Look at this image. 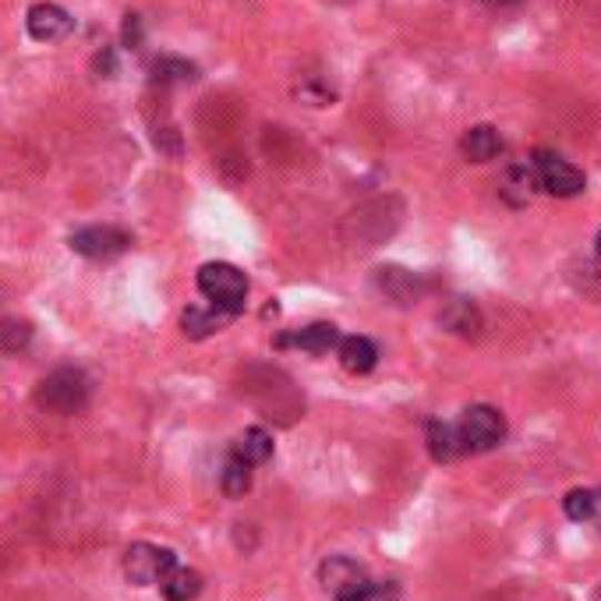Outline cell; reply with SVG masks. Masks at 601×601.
Here are the masks:
<instances>
[{"mask_svg": "<svg viewBox=\"0 0 601 601\" xmlns=\"http://www.w3.org/2000/svg\"><path fill=\"white\" fill-rule=\"evenodd\" d=\"M457 432H460L463 453H489V450H495V445H502V439H507V418H502L489 403H474L460 414Z\"/></svg>", "mask_w": 601, "mask_h": 601, "instance_id": "3957f363", "label": "cell"}, {"mask_svg": "<svg viewBox=\"0 0 601 601\" xmlns=\"http://www.w3.org/2000/svg\"><path fill=\"white\" fill-rule=\"evenodd\" d=\"M562 513H567L570 520L584 523L598 513V495L591 489H573L567 499H562Z\"/></svg>", "mask_w": 601, "mask_h": 601, "instance_id": "ffe728a7", "label": "cell"}, {"mask_svg": "<svg viewBox=\"0 0 601 601\" xmlns=\"http://www.w3.org/2000/svg\"><path fill=\"white\" fill-rule=\"evenodd\" d=\"M199 71L196 64L181 61V57H160L157 64H152V82L160 86H178V82H196Z\"/></svg>", "mask_w": 601, "mask_h": 601, "instance_id": "ac0fdd59", "label": "cell"}, {"mask_svg": "<svg viewBox=\"0 0 601 601\" xmlns=\"http://www.w3.org/2000/svg\"><path fill=\"white\" fill-rule=\"evenodd\" d=\"M424 442H429V453H432V460H435V463H450V460L463 457L457 421L432 418L429 424H424Z\"/></svg>", "mask_w": 601, "mask_h": 601, "instance_id": "8fae6325", "label": "cell"}, {"mask_svg": "<svg viewBox=\"0 0 601 601\" xmlns=\"http://www.w3.org/2000/svg\"><path fill=\"white\" fill-rule=\"evenodd\" d=\"M343 601H400V588L397 584H368Z\"/></svg>", "mask_w": 601, "mask_h": 601, "instance_id": "44dd1931", "label": "cell"}, {"mask_svg": "<svg viewBox=\"0 0 601 601\" xmlns=\"http://www.w3.org/2000/svg\"><path fill=\"white\" fill-rule=\"evenodd\" d=\"M234 453L238 460H244L248 468H259V463H266L269 457H273V435H269L266 429H248L238 442H234Z\"/></svg>", "mask_w": 601, "mask_h": 601, "instance_id": "e0dca14e", "label": "cell"}, {"mask_svg": "<svg viewBox=\"0 0 601 601\" xmlns=\"http://www.w3.org/2000/svg\"><path fill=\"white\" fill-rule=\"evenodd\" d=\"M26 26H29L32 40L61 43V40H68V36L74 32V18L64 8H57V4H36V8H29Z\"/></svg>", "mask_w": 601, "mask_h": 601, "instance_id": "ba28073f", "label": "cell"}, {"mask_svg": "<svg viewBox=\"0 0 601 601\" xmlns=\"http://www.w3.org/2000/svg\"><path fill=\"white\" fill-rule=\"evenodd\" d=\"M439 322L450 329V333L468 337V340L481 333V312H478V304L468 301V298H453V301L439 312Z\"/></svg>", "mask_w": 601, "mask_h": 601, "instance_id": "5bb4252c", "label": "cell"}, {"mask_svg": "<svg viewBox=\"0 0 601 601\" xmlns=\"http://www.w3.org/2000/svg\"><path fill=\"white\" fill-rule=\"evenodd\" d=\"M598 259H601V234H598Z\"/></svg>", "mask_w": 601, "mask_h": 601, "instance_id": "603a6c76", "label": "cell"}, {"mask_svg": "<svg viewBox=\"0 0 601 601\" xmlns=\"http://www.w3.org/2000/svg\"><path fill=\"white\" fill-rule=\"evenodd\" d=\"M460 152L468 157L471 163H489L502 152V134L492 124H474L468 134L460 139Z\"/></svg>", "mask_w": 601, "mask_h": 601, "instance_id": "4fadbf2b", "label": "cell"}, {"mask_svg": "<svg viewBox=\"0 0 601 601\" xmlns=\"http://www.w3.org/2000/svg\"><path fill=\"white\" fill-rule=\"evenodd\" d=\"M178 567V555L170 549H160V545H149V541H139V545H131L124 552V577L131 584H160V580Z\"/></svg>", "mask_w": 601, "mask_h": 601, "instance_id": "5b68a950", "label": "cell"}, {"mask_svg": "<svg viewBox=\"0 0 601 601\" xmlns=\"http://www.w3.org/2000/svg\"><path fill=\"white\" fill-rule=\"evenodd\" d=\"M220 484H223V495L227 499H244V492L251 489V468L244 460H238L234 453H230L227 468L220 474Z\"/></svg>", "mask_w": 601, "mask_h": 601, "instance_id": "d6986e66", "label": "cell"}, {"mask_svg": "<svg viewBox=\"0 0 601 601\" xmlns=\"http://www.w3.org/2000/svg\"><path fill=\"white\" fill-rule=\"evenodd\" d=\"M340 340L343 337L333 322H312V325L298 329V333L277 337V347H298V351H308V354H329V351H337Z\"/></svg>", "mask_w": 601, "mask_h": 601, "instance_id": "9c48e42d", "label": "cell"}, {"mask_svg": "<svg viewBox=\"0 0 601 601\" xmlns=\"http://www.w3.org/2000/svg\"><path fill=\"white\" fill-rule=\"evenodd\" d=\"M199 290L209 304L227 308V312L241 315L244 298H248V277L230 262H209L199 269Z\"/></svg>", "mask_w": 601, "mask_h": 601, "instance_id": "7a4b0ae2", "label": "cell"}, {"mask_svg": "<svg viewBox=\"0 0 601 601\" xmlns=\"http://www.w3.org/2000/svg\"><path fill=\"white\" fill-rule=\"evenodd\" d=\"M492 4H507V0H492Z\"/></svg>", "mask_w": 601, "mask_h": 601, "instance_id": "cb8c5ba5", "label": "cell"}, {"mask_svg": "<svg viewBox=\"0 0 601 601\" xmlns=\"http://www.w3.org/2000/svg\"><path fill=\"white\" fill-rule=\"evenodd\" d=\"M238 315L234 312H227V308H217V304H196V308H188V312L181 315V325H184V333L191 340H206L212 333H220V329L227 322H234Z\"/></svg>", "mask_w": 601, "mask_h": 601, "instance_id": "30bf717a", "label": "cell"}, {"mask_svg": "<svg viewBox=\"0 0 601 601\" xmlns=\"http://www.w3.org/2000/svg\"><path fill=\"white\" fill-rule=\"evenodd\" d=\"M337 358L351 375H368L379 364V351L368 337H343L337 343Z\"/></svg>", "mask_w": 601, "mask_h": 601, "instance_id": "7c38bea8", "label": "cell"}, {"mask_svg": "<svg viewBox=\"0 0 601 601\" xmlns=\"http://www.w3.org/2000/svg\"><path fill=\"white\" fill-rule=\"evenodd\" d=\"M531 167H534L538 188L549 191V196H555V199H573V196H580V191L588 188L584 170H577L570 160H562L559 152L538 149L531 157Z\"/></svg>", "mask_w": 601, "mask_h": 601, "instance_id": "277c9868", "label": "cell"}, {"mask_svg": "<svg viewBox=\"0 0 601 601\" xmlns=\"http://www.w3.org/2000/svg\"><path fill=\"white\" fill-rule=\"evenodd\" d=\"M71 248L86 259H118L131 248V234L121 227H82L71 234Z\"/></svg>", "mask_w": 601, "mask_h": 601, "instance_id": "8992f818", "label": "cell"}, {"mask_svg": "<svg viewBox=\"0 0 601 601\" xmlns=\"http://www.w3.org/2000/svg\"><path fill=\"white\" fill-rule=\"evenodd\" d=\"M319 580H322L325 594L333 598V601H343V598H351V594H358L361 588L372 584V580H368V573L358 567L354 559H347V555H329L322 567H319Z\"/></svg>", "mask_w": 601, "mask_h": 601, "instance_id": "52a82bcc", "label": "cell"}, {"mask_svg": "<svg viewBox=\"0 0 601 601\" xmlns=\"http://www.w3.org/2000/svg\"><path fill=\"white\" fill-rule=\"evenodd\" d=\"M124 40H128V43H139V14H128V22H124Z\"/></svg>", "mask_w": 601, "mask_h": 601, "instance_id": "7402d4cb", "label": "cell"}, {"mask_svg": "<svg viewBox=\"0 0 601 601\" xmlns=\"http://www.w3.org/2000/svg\"><path fill=\"white\" fill-rule=\"evenodd\" d=\"M160 591H163L167 601H191V598H199V591H202V577L178 562V567H173L160 580Z\"/></svg>", "mask_w": 601, "mask_h": 601, "instance_id": "9a60e30c", "label": "cell"}, {"mask_svg": "<svg viewBox=\"0 0 601 601\" xmlns=\"http://www.w3.org/2000/svg\"><path fill=\"white\" fill-rule=\"evenodd\" d=\"M89 400V379L79 368H57L36 390V403L50 414H79Z\"/></svg>", "mask_w": 601, "mask_h": 601, "instance_id": "6da1fadb", "label": "cell"}, {"mask_svg": "<svg viewBox=\"0 0 601 601\" xmlns=\"http://www.w3.org/2000/svg\"><path fill=\"white\" fill-rule=\"evenodd\" d=\"M379 287H382L393 301H400V304H411V301H418V294H421V283H418L411 273H407V269H400V266L379 269Z\"/></svg>", "mask_w": 601, "mask_h": 601, "instance_id": "2e32d148", "label": "cell"}]
</instances>
